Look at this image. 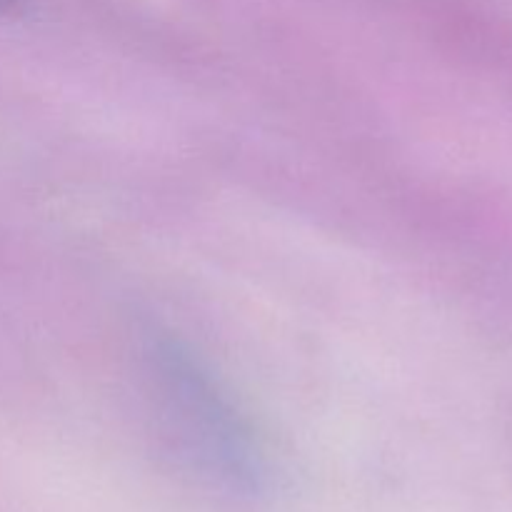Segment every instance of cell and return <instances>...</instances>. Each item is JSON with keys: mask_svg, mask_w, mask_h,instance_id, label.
<instances>
[{"mask_svg": "<svg viewBox=\"0 0 512 512\" xmlns=\"http://www.w3.org/2000/svg\"><path fill=\"white\" fill-rule=\"evenodd\" d=\"M148 355L170 410L178 413L190 438H198L235 470L245 468L250 460L248 435L208 370L175 340H155Z\"/></svg>", "mask_w": 512, "mask_h": 512, "instance_id": "1", "label": "cell"}, {"mask_svg": "<svg viewBox=\"0 0 512 512\" xmlns=\"http://www.w3.org/2000/svg\"><path fill=\"white\" fill-rule=\"evenodd\" d=\"M20 0H0V13H10V10L18 8Z\"/></svg>", "mask_w": 512, "mask_h": 512, "instance_id": "2", "label": "cell"}]
</instances>
